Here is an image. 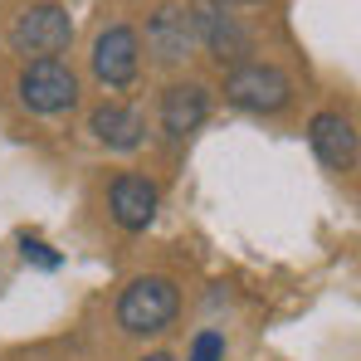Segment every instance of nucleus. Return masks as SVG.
I'll return each instance as SVG.
<instances>
[{
	"instance_id": "obj_12",
	"label": "nucleus",
	"mask_w": 361,
	"mask_h": 361,
	"mask_svg": "<svg viewBox=\"0 0 361 361\" xmlns=\"http://www.w3.org/2000/svg\"><path fill=\"white\" fill-rule=\"evenodd\" d=\"M185 361H225V337H220L215 327L195 332V342H190V357H185Z\"/></svg>"
},
{
	"instance_id": "obj_9",
	"label": "nucleus",
	"mask_w": 361,
	"mask_h": 361,
	"mask_svg": "<svg viewBox=\"0 0 361 361\" xmlns=\"http://www.w3.org/2000/svg\"><path fill=\"white\" fill-rule=\"evenodd\" d=\"M307 142H312V152H317V161L327 166V171H352L357 166V127L347 113H312L307 122Z\"/></svg>"
},
{
	"instance_id": "obj_10",
	"label": "nucleus",
	"mask_w": 361,
	"mask_h": 361,
	"mask_svg": "<svg viewBox=\"0 0 361 361\" xmlns=\"http://www.w3.org/2000/svg\"><path fill=\"white\" fill-rule=\"evenodd\" d=\"M210 118V93H205V83H171L166 93H161V132L171 137V142H185L200 122Z\"/></svg>"
},
{
	"instance_id": "obj_2",
	"label": "nucleus",
	"mask_w": 361,
	"mask_h": 361,
	"mask_svg": "<svg viewBox=\"0 0 361 361\" xmlns=\"http://www.w3.org/2000/svg\"><path fill=\"white\" fill-rule=\"evenodd\" d=\"M73 44V20L59 0H35L10 20V49L25 59H59L63 49Z\"/></svg>"
},
{
	"instance_id": "obj_3",
	"label": "nucleus",
	"mask_w": 361,
	"mask_h": 361,
	"mask_svg": "<svg viewBox=\"0 0 361 361\" xmlns=\"http://www.w3.org/2000/svg\"><path fill=\"white\" fill-rule=\"evenodd\" d=\"M225 98L244 108V113H283L293 103V78L279 68V63H259V59H244L225 73Z\"/></svg>"
},
{
	"instance_id": "obj_4",
	"label": "nucleus",
	"mask_w": 361,
	"mask_h": 361,
	"mask_svg": "<svg viewBox=\"0 0 361 361\" xmlns=\"http://www.w3.org/2000/svg\"><path fill=\"white\" fill-rule=\"evenodd\" d=\"M15 93H20V103H25L30 113L59 118V113H68V108L78 103V73L63 59H35V63L20 68Z\"/></svg>"
},
{
	"instance_id": "obj_14",
	"label": "nucleus",
	"mask_w": 361,
	"mask_h": 361,
	"mask_svg": "<svg viewBox=\"0 0 361 361\" xmlns=\"http://www.w3.org/2000/svg\"><path fill=\"white\" fill-rule=\"evenodd\" d=\"M137 361H176L171 352H152V357H137Z\"/></svg>"
},
{
	"instance_id": "obj_15",
	"label": "nucleus",
	"mask_w": 361,
	"mask_h": 361,
	"mask_svg": "<svg viewBox=\"0 0 361 361\" xmlns=\"http://www.w3.org/2000/svg\"><path fill=\"white\" fill-rule=\"evenodd\" d=\"M215 5H254V0H215Z\"/></svg>"
},
{
	"instance_id": "obj_1",
	"label": "nucleus",
	"mask_w": 361,
	"mask_h": 361,
	"mask_svg": "<svg viewBox=\"0 0 361 361\" xmlns=\"http://www.w3.org/2000/svg\"><path fill=\"white\" fill-rule=\"evenodd\" d=\"M180 312V288L161 274H142L122 288L118 298V327L127 337H157L176 322Z\"/></svg>"
},
{
	"instance_id": "obj_6",
	"label": "nucleus",
	"mask_w": 361,
	"mask_h": 361,
	"mask_svg": "<svg viewBox=\"0 0 361 361\" xmlns=\"http://www.w3.org/2000/svg\"><path fill=\"white\" fill-rule=\"evenodd\" d=\"M190 25H195V44H205L220 63H244V54H249V30H244L225 5L195 0L190 5Z\"/></svg>"
},
{
	"instance_id": "obj_7",
	"label": "nucleus",
	"mask_w": 361,
	"mask_h": 361,
	"mask_svg": "<svg viewBox=\"0 0 361 361\" xmlns=\"http://www.w3.org/2000/svg\"><path fill=\"white\" fill-rule=\"evenodd\" d=\"M157 205H161V190L152 176H137V171H122L113 185H108V210L122 230H147L157 220Z\"/></svg>"
},
{
	"instance_id": "obj_11",
	"label": "nucleus",
	"mask_w": 361,
	"mask_h": 361,
	"mask_svg": "<svg viewBox=\"0 0 361 361\" xmlns=\"http://www.w3.org/2000/svg\"><path fill=\"white\" fill-rule=\"evenodd\" d=\"M88 132L108 147V152H137L142 137H147V118L127 103H98L88 113Z\"/></svg>"
},
{
	"instance_id": "obj_8",
	"label": "nucleus",
	"mask_w": 361,
	"mask_h": 361,
	"mask_svg": "<svg viewBox=\"0 0 361 361\" xmlns=\"http://www.w3.org/2000/svg\"><path fill=\"white\" fill-rule=\"evenodd\" d=\"M147 49L157 63H185L195 49V25H190V5H161L147 20Z\"/></svg>"
},
{
	"instance_id": "obj_13",
	"label": "nucleus",
	"mask_w": 361,
	"mask_h": 361,
	"mask_svg": "<svg viewBox=\"0 0 361 361\" xmlns=\"http://www.w3.org/2000/svg\"><path fill=\"white\" fill-rule=\"evenodd\" d=\"M20 254H25L30 264H39V269H59V264H63L59 254H54L44 240H35V235H20Z\"/></svg>"
},
{
	"instance_id": "obj_5",
	"label": "nucleus",
	"mask_w": 361,
	"mask_h": 361,
	"mask_svg": "<svg viewBox=\"0 0 361 361\" xmlns=\"http://www.w3.org/2000/svg\"><path fill=\"white\" fill-rule=\"evenodd\" d=\"M88 63H93V78H98L103 88H127V83L137 78V68H142L137 30H132V25H108V30H98Z\"/></svg>"
}]
</instances>
